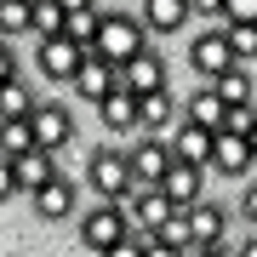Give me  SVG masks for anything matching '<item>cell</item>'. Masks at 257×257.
<instances>
[{"instance_id":"1","label":"cell","mask_w":257,"mask_h":257,"mask_svg":"<svg viewBox=\"0 0 257 257\" xmlns=\"http://www.w3.org/2000/svg\"><path fill=\"white\" fill-rule=\"evenodd\" d=\"M86 189L97 194V200H120L132 211V194H138V172H132V149L120 143H103L86 155Z\"/></svg>"},{"instance_id":"2","label":"cell","mask_w":257,"mask_h":257,"mask_svg":"<svg viewBox=\"0 0 257 257\" xmlns=\"http://www.w3.org/2000/svg\"><path fill=\"white\" fill-rule=\"evenodd\" d=\"M149 40H155V35H149L143 12H103V29H97L92 46L109 57V63H126V57H138Z\"/></svg>"},{"instance_id":"3","label":"cell","mask_w":257,"mask_h":257,"mask_svg":"<svg viewBox=\"0 0 257 257\" xmlns=\"http://www.w3.org/2000/svg\"><path fill=\"white\" fill-rule=\"evenodd\" d=\"M138 223H132V211L120 206V200H97L92 211H80V246L92 251V257H103L114 246V240H126Z\"/></svg>"},{"instance_id":"4","label":"cell","mask_w":257,"mask_h":257,"mask_svg":"<svg viewBox=\"0 0 257 257\" xmlns=\"http://www.w3.org/2000/svg\"><path fill=\"white\" fill-rule=\"evenodd\" d=\"M234 63H240V57H234L229 29H223V23H206L200 35L189 40V69L200 74V80H217V74H229Z\"/></svg>"},{"instance_id":"5","label":"cell","mask_w":257,"mask_h":257,"mask_svg":"<svg viewBox=\"0 0 257 257\" xmlns=\"http://www.w3.org/2000/svg\"><path fill=\"white\" fill-rule=\"evenodd\" d=\"M52 177H57V149H46V143L23 149L18 160H6V194H35Z\"/></svg>"},{"instance_id":"6","label":"cell","mask_w":257,"mask_h":257,"mask_svg":"<svg viewBox=\"0 0 257 257\" xmlns=\"http://www.w3.org/2000/svg\"><path fill=\"white\" fill-rule=\"evenodd\" d=\"M80 63H86V40H74V35H52V40H35V69L46 74V80L69 86L74 74H80Z\"/></svg>"},{"instance_id":"7","label":"cell","mask_w":257,"mask_h":257,"mask_svg":"<svg viewBox=\"0 0 257 257\" xmlns=\"http://www.w3.org/2000/svg\"><path fill=\"white\" fill-rule=\"evenodd\" d=\"M132 172H138V183H160L166 172H172L177 149H172V132H132Z\"/></svg>"},{"instance_id":"8","label":"cell","mask_w":257,"mask_h":257,"mask_svg":"<svg viewBox=\"0 0 257 257\" xmlns=\"http://www.w3.org/2000/svg\"><path fill=\"white\" fill-rule=\"evenodd\" d=\"M29 120H35V138L46 143V149H74V138H80L74 109H69V103H57V97H40Z\"/></svg>"},{"instance_id":"9","label":"cell","mask_w":257,"mask_h":257,"mask_svg":"<svg viewBox=\"0 0 257 257\" xmlns=\"http://www.w3.org/2000/svg\"><path fill=\"white\" fill-rule=\"evenodd\" d=\"M69 86H74V97H80V103H103V97L120 86V63H109L97 46H86V63H80V74H74Z\"/></svg>"},{"instance_id":"10","label":"cell","mask_w":257,"mask_h":257,"mask_svg":"<svg viewBox=\"0 0 257 257\" xmlns=\"http://www.w3.org/2000/svg\"><path fill=\"white\" fill-rule=\"evenodd\" d=\"M97 120L114 132V138H132V132H143V92H132V86H114V92L97 103Z\"/></svg>"},{"instance_id":"11","label":"cell","mask_w":257,"mask_h":257,"mask_svg":"<svg viewBox=\"0 0 257 257\" xmlns=\"http://www.w3.org/2000/svg\"><path fill=\"white\" fill-rule=\"evenodd\" d=\"M211 172L217 177H251L257 172V149H251V138L246 132H217V149H211Z\"/></svg>"},{"instance_id":"12","label":"cell","mask_w":257,"mask_h":257,"mask_svg":"<svg viewBox=\"0 0 257 257\" xmlns=\"http://www.w3.org/2000/svg\"><path fill=\"white\" fill-rule=\"evenodd\" d=\"M177 211H183V206H177L160 183H138V194H132V223H138L143 234H160Z\"/></svg>"},{"instance_id":"13","label":"cell","mask_w":257,"mask_h":257,"mask_svg":"<svg viewBox=\"0 0 257 257\" xmlns=\"http://www.w3.org/2000/svg\"><path fill=\"white\" fill-rule=\"evenodd\" d=\"M29 200H35V217H40V223H69L74 211H80V189H74V177L57 172L52 183H46V189H35Z\"/></svg>"},{"instance_id":"14","label":"cell","mask_w":257,"mask_h":257,"mask_svg":"<svg viewBox=\"0 0 257 257\" xmlns=\"http://www.w3.org/2000/svg\"><path fill=\"white\" fill-rule=\"evenodd\" d=\"M120 86H132V92H160V86H172L166 80V57L155 52V46H143L138 57H126V63H120Z\"/></svg>"},{"instance_id":"15","label":"cell","mask_w":257,"mask_h":257,"mask_svg":"<svg viewBox=\"0 0 257 257\" xmlns=\"http://www.w3.org/2000/svg\"><path fill=\"white\" fill-rule=\"evenodd\" d=\"M206 177H211V166H194V160H172V172L160 177V189L172 194L177 206H194V200H206Z\"/></svg>"},{"instance_id":"16","label":"cell","mask_w":257,"mask_h":257,"mask_svg":"<svg viewBox=\"0 0 257 257\" xmlns=\"http://www.w3.org/2000/svg\"><path fill=\"white\" fill-rule=\"evenodd\" d=\"M172 149H177V160H194V166H211V149H217V132L183 114V120H177V132H172Z\"/></svg>"},{"instance_id":"17","label":"cell","mask_w":257,"mask_h":257,"mask_svg":"<svg viewBox=\"0 0 257 257\" xmlns=\"http://www.w3.org/2000/svg\"><path fill=\"white\" fill-rule=\"evenodd\" d=\"M189 223H194V240H200V246H223V240H229V211H223V200H194L189 206Z\"/></svg>"},{"instance_id":"18","label":"cell","mask_w":257,"mask_h":257,"mask_svg":"<svg viewBox=\"0 0 257 257\" xmlns=\"http://www.w3.org/2000/svg\"><path fill=\"white\" fill-rule=\"evenodd\" d=\"M183 114L200 120V126H211V132H223V126H229V97H223L211 80H200V92L183 97Z\"/></svg>"},{"instance_id":"19","label":"cell","mask_w":257,"mask_h":257,"mask_svg":"<svg viewBox=\"0 0 257 257\" xmlns=\"http://www.w3.org/2000/svg\"><path fill=\"white\" fill-rule=\"evenodd\" d=\"M143 23H149V35H177L189 18H194V6L189 0H143Z\"/></svg>"},{"instance_id":"20","label":"cell","mask_w":257,"mask_h":257,"mask_svg":"<svg viewBox=\"0 0 257 257\" xmlns=\"http://www.w3.org/2000/svg\"><path fill=\"white\" fill-rule=\"evenodd\" d=\"M177 120H183V103L172 97V86L143 97V132H177Z\"/></svg>"},{"instance_id":"21","label":"cell","mask_w":257,"mask_h":257,"mask_svg":"<svg viewBox=\"0 0 257 257\" xmlns=\"http://www.w3.org/2000/svg\"><path fill=\"white\" fill-rule=\"evenodd\" d=\"M52 35H69V12H63V0H35L29 40H52Z\"/></svg>"},{"instance_id":"22","label":"cell","mask_w":257,"mask_h":257,"mask_svg":"<svg viewBox=\"0 0 257 257\" xmlns=\"http://www.w3.org/2000/svg\"><path fill=\"white\" fill-rule=\"evenodd\" d=\"M35 143H40V138H35V120H29V114H12V120H6V132H0V155L18 160L23 149H35Z\"/></svg>"},{"instance_id":"23","label":"cell","mask_w":257,"mask_h":257,"mask_svg":"<svg viewBox=\"0 0 257 257\" xmlns=\"http://www.w3.org/2000/svg\"><path fill=\"white\" fill-rule=\"evenodd\" d=\"M29 23H35V0H0V35L6 40H23Z\"/></svg>"},{"instance_id":"24","label":"cell","mask_w":257,"mask_h":257,"mask_svg":"<svg viewBox=\"0 0 257 257\" xmlns=\"http://www.w3.org/2000/svg\"><path fill=\"white\" fill-rule=\"evenodd\" d=\"M211 86H217L229 103H251V97H257V80H251V69H246V63H234L229 74H217Z\"/></svg>"},{"instance_id":"25","label":"cell","mask_w":257,"mask_h":257,"mask_svg":"<svg viewBox=\"0 0 257 257\" xmlns=\"http://www.w3.org/2000/svg\"><path fill=\"white\" fill-rule=\"evenodd\" d=\"M35 103H40V97L29 92L23 80H6V92H0V114H6V120H12V114H35Z\"/></svg>"},{"instance_id":"26","label":"cell","mask_w":257,"mask_h":257,"mask_svg":"<svg viewBox=\"0 0 257 257\" xmlns=\"http://www.w3.org/2000/svg\"><path fill=\"white\" fill-rule=\"evenodd\" d=\"M223 29H229V46L240 63H257V23H223Z\"/></svg>"},{"instance_id":"27","label":"cell","mask_w":257,"mask_h":257,"mask_svg":"<svg viewBox=\"0 0 257 257\" xmlns=\"http://www.w3.org/2000/svg\"><path fill=\"white\" fill-rule=\"evenodd\" d=\"M103 257H149V234H143V229H132L126 240H114Z\"/></svg>"},{"instance_id":"28","label":"cell","mask_w":257,"mask_h":257,"mask_svg":"<svg viewBox=\"0 0 257 257\" xmlns=\"http://www.w3.org/2000/svg\"><path fill=\"white\" fill-rule=\"evenodd\" d=\"M200 23H229V0H189Z\"/></svg>"},{"instance_id":"29","label":"cell","mask_w":257,"mask_h":257,"mask_svg":"<svg viewBox=\"0 0 257 257\" xmlns=\"http://www.w3.org/2000/svg\"><path fill=\"white\" fill-rule=\"evenodd\" d=\"M0 74H6V80H23V57H18V40H6V46H0Z\"/></svg>"},{"instance_id":"30","label":"cell","mask_w":257,"mask_h":257,"mask_svg":"<svg viewBox=\"0 0 257 257\" xmlns=\"http://www.w3.org/2000/svg\"><path fill=\"white\" fill-rule=\"evenodd\" d=\"M229 23H257V0H229Z\"/></svg>"},{"instance_id":"31","label":"cell","mask_w":257,"mask_h":257,"mask_svg":"<svg viewBox=\"0 0 257 257\" xmlns=\"http://www.w3.org/2000/svg\"><path fill=\"white\" fill-rule=\"evenodd\" d=\"M149 257H189L183 246H172L166 234H149Z\"/></svg>"},{"instance_id":"32","label":"cell","mask_w":257,"mask_h":257,"mask_svg":"<svg viewBox=\"0 0 257 257\" xmlns=\"http://www.w3.org/2000/svg\"><path fill=\"white\" fill-rule=\"evenodd\" d=\"M240 211H246V223L257 229V183H246V194H240Z\"/></svg>"},{"instance_id":"33","label":"cell","mask_w":257,"mask_h":257,"mask_svg":"<svg viewBox=\"0 0 257 257\" xmlns=\"http://www.w3.org/2000/svg\"><path fill=\"white\" fill-rule=\"evenodd\" d=\"M194 257H240V251L229 246V240H223V246H200V251H194Z\"/></svg>"},{"instance_id":"34","label":"cell","mask_w":257,"mask_h":257,"mask_svg":"<svg viewBox=\"0 0 257 257\" xmlns=\"http://www.w3.org/2000/svg\"><path fill=\"white\" fill-rule=\"evenodd\" d=\"M234 251H240V257H257V229H251V240H240Z\"/></svg>"},{"instance_id":"35","label":"cell","mask_w":257,"mask_h":257,"mask_svg":"<svg viewBox=\"0 0 257 257\" xmlns=\"http://www.w3.org/2000/svg\"><path fill=\"white\" fill-rule=\"evenodd\" d=\"M86 6H97V0H63V12H86Z\"/></svg>"},{"instance_id":"36","label":"cell","mask_w":257,"mask_h":257,"mask_svg":"<svg viewBox=\"0 0 257 257\" xmlns=\"http://www.w3.org/2000/svg\"><path fill=\"white\" fill-rule=\"evenodd\" d=\"M246 138H251V149H257V126H251V132H246Z\"/></svg>"}]
</instances>
